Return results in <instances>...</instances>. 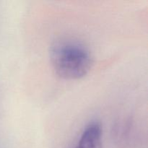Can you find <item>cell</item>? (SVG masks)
I'll list each match as a JSON object with an SVG mask.
<instances>
[{"mask_svg": "<svg viewBox=\"0 0 148 148\" xmlns=\"http://www.w3.org/2000/svg\"><path fill=\"white\" fill-rule=\"evenodd\" d=\"M51 66L59 77L76 80L86 76L93 64L89 49L80 40L70 38L59 39L49 51Z\"/></svg>", "mask_w": 148, "mask_h": 148, "instance_id": "cell-1", "label": "cell"}, {"mask_svg": "<svg viewBox=\"0 0 148 148\" xmlns=\"http://www.w3.org/2000/svg\"><path fill=\"white\" fill-rule=\"evenodd\" d=\"M102 137L101 123L92 121L83 129L74 148H103Z\"/></svg>", "mask_w": 148, "mask_h": 148, "instance_id": "cell-2", "label": "cell"}]
</instances>
